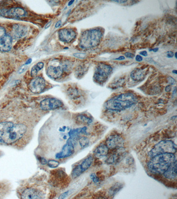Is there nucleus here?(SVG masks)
I'll list each match as a JSON object with an SVG mask.
<instances>
[{
	"instance_id": "obj_1",
	"label": "nucleus",
	"mask_w": 177,
	"mask_h": 199,
	"mask_svg": "<svg viewBox=\"0 0 177 199\" xmlns=\"http://www.w3.org/2000/svg\"><path fill=\"white\" fill-rule=\"evenodd\" d=\"M26 130V126L23 124H14L10 122L0 123V143H14L23 136Z\"/></svg>"
},
{
	"instance_id": "obj_2",
	"label": "nucleus",
	"mask_w": 177,
	"mask_h": 199,
	"mask_svg": "<svg viewBox=\"0 0 177 199\" xmlns=\"http://www.w3.org/2000/svg\"><path fill=\"white\" fill-rule=\"evenodd\" d=\"M137 98L131 93H125L109 100L105 104L106 109L110 111H122L136 104Z\"/></svg>"
},
{
	"instance_id": "obj_3",
	"label": "nucleus",
	"mask_w": 177,
	"mask_h": 199,
	"mask_svg": "<svg viewBox=\"0 0 177 199\" xmlns=\"http://www.w3.org/2000/svg\"><path fill=\"white\" fill-rule=\"evenodd\" d=\"M174 154L165 153L151 157L148 164V168L154 174H163L170 166L176 161Z\"/></svg>"
},
{
	"instance_id": "obj_4",
	"label": "nucleus",
	"mask_w": 177,
	"mask_h": 199,
	"mask_svg": "<svg viewBox=\"0 0 177 199\" xmlns=\"http://www.w3.org/2000/svg\"><path fill=\"white\" fill-rule=\"evenodd\" d=\"M102 33L100 30L92 29L82 33L79 45L83 49H90L97 46L102 39Z\"/></svg>"
},
{
	"instance_id": "obj_5",
	"label": "nucleus",
	"mask_w": 177,
	"mask_h": 199,
	"mask_svg": "<svg viewBox=\"0 0 177 199\" xmlns=\"http://www.w3.org/2000/svg\"><path fill=\"white\" fill-rule=\"evenodd\" d=\"M177 151L176 144L170 140L161 141L154 147L149 152L150 157H152L156 155L165 153L174 154Z\"/></svg>"
},
{
	"instance_id": "obj_6",
	"label": "nucleus",
	"mask_w": 177,
	"mask_h": 199,
	"mask_svg": "<svg viewBox=\"0 0 177 199\" xmlns=\"http://www.w3.org/2000/svg\"><path fill=\"white\" fill-rule=\"evenodd\" d=\"M112 71V68L111 65L103 63L98 64L93 75L94 81L99 84L106 82Z\"/></svg>"
},
{
	"instance_id": "obj_7",
	"label": "nucleus",
	"mask_w": 177,
	"mask_h": 199,
	"mask_svg": "<svg viewBox=\"0 0 177 199\" xmlns=\"http://www.w3.org/2000/svg\"><path fill=\"white\" fill-rule=\"evenodd\" d=\"M50 181L55 186L63 189L68 185L70 179L63 170L57 169L50 172Z\"/></svg>"
},
{
	"instance_id": "obj_8",
	"label": "nucleus",
	"mask_w": 177,
	"mask_h": 199,
	"mask_svg": "<svg viewBox=\"0 0 177 199\" xmlns=\"http://www.w3.org/2000/svg\"><path fill=\"white\" fill-rule=\"evenodd\" d=\"M26 14V11L19 7L0 10V16L7 18H20L25 16Z\"/></svg>"
},
{
	"instance_id": "obj_9",
	"label": "nucleus",
	"mask_w": 177,
	"mask_h": 199,
	"mask_svg": "<svg viewBox=\"0 0 177 199\" xmlns=\"http://www.w3.org/2000/svg\"><path fill=\"white\" fill-rule=\"evenodd\" d=\"M124 140L121 136L118 135H112L107 138L106 141V145L109 149L117 150L123 148Z\"/></svg>"
},
{
	"instance_id": "obj_10",
	"label": "nucleus",
	"mask_w": 177,
	"mask_h": 199,
	"mask_svg": "<svg viewBox=\"0 0 177 199\" xmlns=\"http://www.w3.org/2000/svg\"><path fill=\"white\" fill-rule=\"evenodd\" d=\"M45 81L40 77H35L29 85V88L31 92L34 93H42L45 88Z\"/></svg>"
},
{
	"instance_id": "obj_11",
	"label": "nucleus",
	"mask_w": 177,
	"mask_h": 199,
	"mask_svg": "<svg viewBox=\"0 0 177 199\" xmlns=\"http://www.w3.org/2000/svg\"><path fill=\"white\" fill-rule=\"evenodd\" d=\"M63 105V103L60 100L54 98L45 99L40 103L41 108L46 111L57 109L62 107Z\"/></svg>"
},
{
	"instance_id": "obj_12",
	"label": "nucleus",
	"mask_w": 177,
	"mask_h": 199,
	"mask_svg": "<svg viewBox=\"0 0 177 199\" xmlns=\"http://www.w3.org/2000/svg\"><path fill=\"white\" fill-rule=\"evenodd\" d=\"M76 36V33L72 29H63L59 31V37L60 40L66 43L73 41Z\"/></svg>"
},
{
	"instance_id": "obj_13",
	"label": "nucleus",
	"mask_w": 177,
	"mask_h": 199,
	"mask_svg": "<svg viewBox=\"0 0 177 199\" xmlns=\"http://www.w3.org/2000/svg\"><path fill=\"white\" fill-rule=\"evenodd\" d=\"M74 148L73 144L71 141L68 140L63 147L62 151L56 155L58 159L64 158L71 156L74 153Z\"/></svg>"
},
{
	"instance_id": "obj_14",
	"label": "nucleus",
	"mask_w": 177,
	"mask_h": 199,
	"mask_svg": "<svg viewBox=\"0 0 177 199\" xmlns=\"http://www.w3.org/2000/svg\"><path fill=\"white\" fill-rule=\"evenodd\" d=\"M44 195L41 192L33 188L25 190L21 195L22 199H42Z\"/></svg>"
},
{
	"instance_id": "obj_15",
	"label": "nucleus",
	"mask_w": 177,
	"mask_h": 199,
	"mask_svg": "<svg viewBox=\"0 0 177 199\" xmlns=\"http://www.w3.org/2000/svg\"><path fill=\"white\" fill-rule=\"evenodd\" d=\"M12 40L11 36L6 34L0 39V51L6 52L10 50L12 48Z\"/></svg>"
},
{
	"instance_id": "obj_16",
	"label": "nucleus",
	"mask_w": 177,
	"mask_h": 199,
	"mask_svg": "<svg viewBox=\"0 0 177 199\" xmlns=\"http://www.w3.org/2000/svg\"><path fill=\"white\" fill-rule=\"evenodd\" d=\"M63 73V68L60 66L50 65L48 67L47 69V74L52 78H59L62 76Z\"/></svg>"
},
{
	"instance_id": "obj_17",
	"label": "nucleus",
	"mask_w": 177,
	"mask_h": 199,
	"mask_svg": "<svg viewBox=\"0 0 177 199\" xmlns=\"http://www.w3.org/2000/svg\"><path fill=\"white\" fill-rule=\"evenodd\" d=\"M147 75V71L144 69L135 68L131 73L130 76L135 82H141L144 79Z\"/></svg>"
},
{
	"instance_id": "obj_18",
	"label": "nucleus",
	"mask_w": 177,
	"mask_h": 199,
	"mask_svg": "<svg viewBox=\"0 0 177 199\" xmlns=\"http://www.w3.org/2000/svg\"><path fill=\"white\" fill-rule=\"evenodd\" d=\"M67 93L69 98L74 101L78 100L82 97V93L76 86L69 87L67 89Z\"/></svg>"
},
{
	"instance_id": "obj_19",
	"label": "nucleus",
	"mask_w": 177,
	"mask_h": 199,
	"mask_svg": "<svg viewBox=\"0 0 177 199\" xmlns=\"http://www.w3.org/2000/svg\"><path fill=\"white\" fill-rule=\"evenodd\" d=\"M163 175L167 179H175L177 177V161L170 166Z\"/></svg>"
},
{
	"instance_id": "obj_20",
	"label": "nucleus",
	"mask_w": 177,
	"mask_h": 199,
	"mask_svg": "<svg viewBox=\"0 0 177 199\" xmlns=\"http://www.w3.org/2000/svg\"><path fill=\"white\" fill-rule=\"evenodd\" d=\"M109 149L106 145H101L98 146L93 152L94 156L97 158H102L107 155Z\"/></svg>"
},
{
	"instance_id": "obj_21",
	"label": "nucleus",
	"mask_w": 177,
	"mask_h": 199,
	"mask_svg": "<svg viewBox=\"0 0 177 199\" xmlns=\"http://www.w3.org/2000/svg\"><path fill=\"white\" fill-rule=\"evenodd\" d=\"M27 33V29L25 27L16 25L12 29V35L16 38H20Z\"/></svg>"
},
{
	"instance_id": "obj_22",
	"label": "nucleus",
	"mask_w": 177,
	"mask_h": 199,
	"mask_svg": "<svg viewBox=\"0 0 177 199\" xmlns=\"http://www.w3.org/2000/svg\"><path fill=\"white\" fill-rule=\"evenodd\" d=\"M93 157L90 156L86 158L83 161L81 164H80V167L82 171L84 172L86 171L88 168L91 167L93 162Z\"/></svg>"
},
{
	"instance_id": "obj_23",
	"label": "nucleus",
	"mask_w": 177,
	"mask_h": 199,
	"mask_svg": "<svg viewBox=\"0 0 177 199\" xmlns=\"http://www.w3.org/2000/svg\"><path fill=\"white\" fill-rule=\"evenodd\" d=\"M86 131V127L77 128L71 130L69 133V136L71 138H76L79 136L80 134H85Z\"/></svg>"
},
{
	"instance_id": "obj_24",
	"label": "nucleus",
	"mask_w": 177,
	"mask_h": 199,
	"mask_svg": "<svg viewBox=\"0 0 177 199\" xmlns=\"http://www.w3.org/2000/svg\"><path fill=\"white\" fill-rule=\"evenodd\" d=\"M77 121L79 123L83 124H90L92 122V119L84 115H80L77 117Z\"/></svg>"
},
{
	"instance_id": "obj_25",
	"label": "nucleus",
	"mask_w": 177,
	"mask_h": 199,
	"mask_svg": "<svg viewBox=\"0 0 177 199\" xmlns=\"http://www.w3.org/2000/svg\"><path fill=\"white\" fill-rule=\"evenodd\" d=\"M118 152V153H116L114 154H112L110 156L108 157L106 162L108 164H113L117 162V161L119 160L120 158L121 155Z\"/></svg>"
},
{
	"instance_id": "obj_26",
	"label": "nucleus",
	"mask_w": 177,
	"mask_h": 199,
	"mask_svg": "<svg viewBox=\"0 0 177 199\" xmlns=\"http://www.w3.org/2000/svg\"><path fill=\"white\" fill-rule=\"evenodd\" d=\"M122 187H123L122 185L121 184H119V183H117V184L114 185L110 189V191H109L110 196H114V195H115L118 191H119L120 189H121Z\"/></svg>"
},
{
	"instance_id": "obj_27",
	"label": "nucleus",
	"mask_w": 177,
	"mask_h": 199,
	"mask_svg": "<svg viewBox=\"0 0 177 199\" xmlns=\"http://www.w3.org/2000/svg\"><path fill=\"white\" fill-rule=\"evenodd\" d=\"M83 171H82L80 167V165L76 166L72 170L71 173L72 177L73 178H76L79 177L80 175L83 173Z\"/></svg>"
},
{
	"instance_id": "obj_28",
	"label": "nucleus",
	"mask_w": 177,
	"mask_h": 199,
	"mask_svg": "<svg viewBox=\"0 0 177 199\" xmlns=\"http://www.w3.org/2000/svg\"><path fill=\"white\" fill-rule=\"evenodd\" d=\"M79 144L81 146V147L82 148H85L87 147L89 145V139L86 137H82L80 138L79 139Z\"/></svg>"
},
{
	"instance_id": "obj_29",
	"label": "nucleus",
	"mask_w": 177,
	"mask_h": 199,
	"mask_svg": "<svg viewBox=\"0 0 177 199\" xmlns=\"http://www.w3.org/2000/svg\"><path fill=\"white\" fill-rule=\"evenodd\" d=\"M59 162L54 160H50L48 162V165L50 168H56L59 166Z\"/></svg>"
},
{
	"instance_id": "obj_30",
	"label": "nucleus",
	"mask_w": 177,
	"mask_h": 199,
	"mask_svg": "<svg viewBox=\"0 0 177 199\" xmlns=\"http://www.w3.org/2000/svg\"><path fill=\"white\" fill-rule=\"evenodd\" d=\"M39 69L38 68L36 65H34L33 68H31V76L34 78H35L37 76L38 72L39 71Z\"/></svg>"
},
{
	"instance_id": "obj_31",
	"label": "nucleus",
	"mask_w": 177,
	"mask_h": 199,
	"mask_svg": "<svg viewBox=\"0 0 177 199\" xmlns=\"http://www.w3.org/2000/svg\"><path fill=\"white\" fill-rule=\"evenodd\" d=\"M125 83V80L121 79L119 81L116 82L113 85V88H117L120 87V85L121 86V85H123V84Z\"/></svg>"
},
{
	"instance_id": "obj_32",
	"label": "nucleus",
	"mask_w": 177,
	"mask_h": 199,
	"mask_svg": "<svg viewBox=\"0 0 177 199\" xmlns=\"http://www.w3.org/2000/svg\"><path fill=\"white\" fill-rule=\"evenodd\" d=\"M91 179L94 183L97 184L99 182V178L94 174H92L90 176Z\"/></svg>"
},
{
	"instance_id": "obj_33",
	"label": "nucleus",
	"mask_w": 177,
	"mask_h": 199,
	"mask_svg": "<svg viewBox=\"0 0 177 199\" xmlns=\"http://www.w3.org/2000/svg\"><path fill=\"white\" fill-rule=\"evenodd\" d=\"M6 35V30L5 28L0 26V39L3 38Z\"/></svg>"
},
{
	"instance_id": "obj_34",
	"label": "nucleus",
	"mask_w": 177,
	"mask_h": 199,
	"mask_svg": "<svg viewBox=\"0 0 177 199\" xmlns=\"http://www.w3.org/2000/svg\"><path fill=\"white\" fill-rule=\"evenodd\" d=\"M74 56L79 59H83L86 58V54L85 53H75Z\"/></svg>"
},
{
	"instance_id": "obj_35",
	"label": "nucleus",
	"mask_w": 177,
	"mask_h": 199,
	"mask_svg": "<svg viewBox=\"0 0 177 199\" xmlns=\"http://www.w3.org/2000/svg\"><path fill=\"white\" fill-rule=\"evenodd\" d=\"M37 158H38V160L39 161L40 163L42 164V165H45L48 162L47 160L45 158L42 157L38 156L37 157Z\"/></svg>"
},
{
	"instance_id": "obj_36",
	"label": "nucleus",
	"mask_w": 177,
	"mask_h": 199,
	"mask_svg": "<svg viewBox=\"0 0 177 199\" xmlns=\"http://www.w3.org/2000/svg\"><path fill=\"white\" fill-rule=\"evenodd\" d=\"M167 80L168 82V83L170 84V85H174L176 83V81H175V79L173 78H172V77H169L168 78Z\"/></svg>"
},
{
	"instance_id": "obj_37",
	"label": "nucleus",
	"mask_w": 177,
	"mask_h": 199,
	"mask_svg": "<svg viewBox=\"0 0 177 199\" xmlns=\"http://www.w3.org/2000/svg\"><path fill=\"white\" fill-rule=\"evenodd\" d=\"M125 55L127 58H129V59H133L135 57L134 55L130 52H126L125 54Z\"/></svg>"
},
{
	"instance_id": "obj_38",
	"label": "nucleus",
	"mask_w": 177,
	"mask_h": 199,
	"mask_svg": "<svg viewBox=\"0 0 177 199\" xmlns=\"http://www.w3.org/2000/svg\"><path fill=\"white\" fill-rule=\"evenodd\" d=\"M174 56V54L172 51H169L167 52V56L168 58H172Z\"/></svg>"
},
{
	"instance_id": "obj_39",
	"label": "nucleus",
	"mask_w": 177,
	"mask_h": 199,
	"mask_svg": "<svg viewBox=\"0 0 177 199\" xmlns=\"http://www.w3.org/2000/svg\"><path fill=\"white\" fill-rule=\"evenodd\" d=\"M69 192V191L66 192H64L63 194H62L59 196V199H64V198H66Z\"/></svg>"
},
{
	"instance_id": "obj_40",
	"label": "nucleus",
	"mask_w": 177,
	"mask_h": 199,
	"mask_svg": "<svg viewBox=\"0 0 177 199\" xmlns=\"http://www.w3.org/2000/svg\"><path fill=\"white\" fill-rule=\"evenodd\" d=\"M143 58L141 55H137L135 56V60L137 62H140L143 60Z\"/></svg>"
},
{
	"instance_id": "obj_41",
	"label": "nucleus",
	"mask_w": 177,
	"mask_h": 199,
	"mask_svg": "<svg viewBox=\"0 0 177 199\" xmlns=\"http://www.w3.org/2000/svg\"><path fill=\"white\" fill-rule=\"evenodd\" d=\"M36 65H37L38 68L39 69V70H40L42 69L44 67V64L42 62H39V63L36 64Z\"/></svg>"
},
{
	"instance_id": "obj_42",
	"label": "nucleus",
	"mask_w": 177,
	"mask_h": 199,
	"mask_svg": "<svg viewBox=\"0 0 177 199\" xmlns=\"http://www.w3.org/2000/svg\"><path fill=\"white\" fill-rule=\"evenodd\" d=\"M113 2H116V3H120V4H125V3H126V2H128V1H123V0H121V1H120V0H118V1H116V0H114V1H112Z\"/></svg>"
},
{
	"instance_id": "obj_43",
	"label": "nucleus",
	"mask_w": 177,
	"mask_h": 199,
	"mask_svg": "<svg viewBox=\"0 0 177 199\" xmlns=\"http://www.w3.org/2000/svg\"><path fill=\"white\" fill-rule=\"evenodd\" d=\"M140 55H142V56H144V57H146V56H148V53H147V51L146 50H144V51H141V52L140 53Z\"/></svg>"
},
{
	"instance_id": "obj_44",
	"label": "nucleus",
	"mask_w": 177,
	"mask_h": 199,
	"mask_svg": "<svg viewBox=\"0 0 177 199\" xmlns=\"http://www.w3.org/2000/svg\"><path fill=\"white\" fill-rule=\"evenodd\" d=\"M171 89H172V86L170 85H167L165 88V91L166 92H170L171 91Z\"/></svg>"
},
{
	"instance_id": "obj_45",
	"label": "nucleus",
	"mask_w": 177,
	"mask_h": 199,
	"mask_svg": "<svg viewBox=\"0 0 177 199\" xmlns=\"http://www.w3.org/2000/svg\"><path fill=\"white\" fill-rule=\"evenodd\" d=\"M125 59V57L124 56H120V57H118V58H116L115 59V60H123Z\"/></svg>"
},
{
	"instance_id": "obj_46",
	"label": "nucleus",
	"mask_w": 177,
	"mask_h": 199,
	"mask_svg": "<svg viewBox=\"0 0 177 199\" xmlns=\"http://www.w3.org/2000/svg\"><path fill=\"white\" fill-rule=\"evenodd\" d=\"M61 25V21H58V22L57 23V24H56V25H55V27H56V28H58L59 27L60 25Z\"/></svg>"
},
{
	"instance_id": "obj_47",
	"label": "nucleus",
	"mask_w": 177,
	"mask_h": 199,
	"mask_svg": "<svg viewBox=\"0 0 177 199\" xmlns=\"http://www.w3.org/2000/svg\"><path fill=\"white\" fill-rule=\"evenodd\" d=\"M50 24H51V22H50L45 27V29H47V28H48L50 26Z\"/></svg>"
},
{
	"instance_id": "obj_48",
	"label": "nucleus",
	"mask_w": 177,
	"mask_h": 199,
	"mask_svg": "<svg viewBox=\"0 0 177 199\" xmlns=\"http://www.w3.org/2000/svg\"><path fill=\"white\" fill-rule=\"evenodd\" d=\"M158 50H159V48H155L153 49H152V51H153L154 52H157V51H158Z\"/></svg>"
},
{
	"instance_id": "obj_49",
	"label": "nucleus",
	"mask_w": 177,
	"mask_h": 199,
	"mask_svg": "<svg viewBox=\"0 0 177 199\" xmlns=\"http://www.w3.org/2000/svg\"><path fill=\"white\" fill-rule=\"evenodd\" d=\"M30 63H31V59H30L29 60H28V62L26 63V64H29Z\"/></svg>"
},
{
	"instance_id": "obj_50",
	"label": "nucleus",
	"mask_w": 177,
	"mask_h": 199,
	"mask_svg": "<svg viewBox=\"0 0 177 199\" xmlns=\"http://www.w3.org/2000/svg\"><path fill=\"white\" fill-rule=\"evenodd\" d=\"M74 2V1H70V2H69V5H71V4H72Z\"/></svg>"
},
{
	"instance_id": "obj_51",
	"label": "nucleus",
	"mask_w": 177,
	"mask_h": 199,
	"mask_svg": "<svg viewBox=\"0 0 177 199\" xmlns=\"http://www.w3.org/2000/svg\"><path fill=\"white\" fill-rule=\"evenodd\" d=\"M173 73H174V74H177V70H173Z\"/></svg>"
},
{
	"instance_id": "obj_52",
	"label": "nucleus",
	"mask_w": 177,
	"mask_h": 199,
	"mask_svg": "<svg viewBox=\"0 0 177 199\" xmlns=\"http://www.w3.org/2000/svg\"><path fill=\"white\" fill-rule=\"evenodd\" d=\"M175 58L177 59V52H176L175 54Z\"/></svg>"
}]
</instances>
